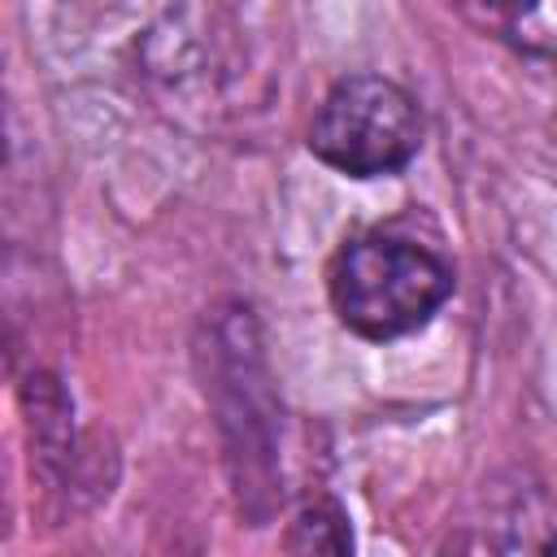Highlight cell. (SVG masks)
<instances>
[{
    "label": "cell",
    "instance_id": "cell-1",
    "mask_svg": "<svg viewBox=\"0 0 557 557\" xmlns=\"http://www.w3.org/2000/svg\"><path fill=\"white\" fill-rule=\"evenodd\" d=\"M453 292L448 265L392 235L352 239L331 265V305L339 322L366 339H396L418 331Z\"/></svg>",
    "mask_w": 557,
    "mask_h": 557
},
{
    "label": "cell",
    "instance_id": "cell-2",
    "mask_svg": "<svg viewBox=\"0 0 557 557\" xmlns=\"http://www.w3.org/2000/svg\"><path fill=\"white\" fill-rule=\"evenodd\" d=\"M418 144H422L418 100L400 83L379 74H352L335 83L309 126L313 157L352 178L396 174L400 165L413 161Z\"/></svg>",
    "mask_w": 557,
    "mask_h": 557
},
{
    "label": "cell",
    "instance_id": "cell-3",
    "mask_svg": "<svg viewBox=\"0 0 557 557\" xmlns=\"http://www.w3.org/2000/svg\"><path fill=\"white\" fill-rule=\"evenodd\" d=\"M444 4L466 26H474L496 44L557 61V0H444Z\"/></svg>",
    "mask_w": 557,
    "mask_h": 557
}]
</instances>
